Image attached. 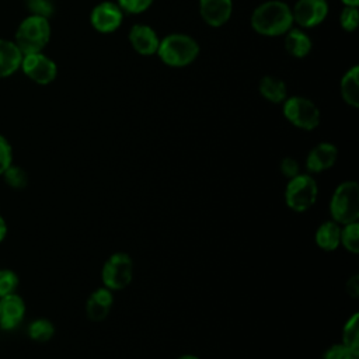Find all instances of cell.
I'll use <instances>...</instances> for the list:
<instances>
[{"mask_svg": "<svg viewBox=\"0 0 359 359\" xmlns=\"http://www.w3.org/2000/svg\"><path fill=\"white\" fill-rule=\"evenodd\" d=\"M25 302L15 293L0 297V328L4 331L14 330L25 317Z\"/></svg>", "mask_w": 359, "mask_h": 359, "instance_id": "obj_11", "label": "cell"}, {"mask_svg": "<svg viewBox=\"0 0 359 359\" xmlns=\"http://www.w3.org/2000/svg\"><path fill=\"white\" fill-rule=\"evenodd\" d=\"M314 240L318 248L324 251L337 250L339 247L341 240V226L334 220H327L321 223L316 230Z\"/></svg>", "mask_w": 359, "mask_h": 359, "instance_id": "obj_20", "label": "cell"}, {"mask_svg": "<svg viewBox=\"0 0 359 359\" xmlns=\"http://www.w3.org/2000/svg\"><path fill=\"white\" fill-rule=\"evenodd\" d=\"M231 13V0H199V14L209 27H223L230 20Z\"/></svg>", "mask_w": 359, "mask_h": 359, "instance_id": "obj_13", "label": "cell"}, {"mask_svg": "<svg viewBox=\"0 0 359 359\" xmlns=\"http://www.w3.org/2000/svg\"><path fill=\"white\" fill-rule=\"evenodd\" d=\"M339 91L345 104L351 105L352 108L359 107V66L358 65H353L351 69H348L344 73L339 83Z\"/></svg>", "mask_w": 359, "mask_h": 359, "instance_id": "obj_19", "label": "cell"}, {"mask_svg": "<svg viewBox=\"0 0 359 359\" xmlns=\"http://www.w3.org/2000/svg\"><path fill=\"white\" fill-rule=\"evenodd\" d=\"M327 0H297L292 7L293 22L299 28H313L320 25L328 15Z\"/></svg>", "mask_w": 359, "mask_h": 359, "instance_id": "obj_9", "label": "cell"}, {"mask_svg": "<svg viewBox=\"0 0 359 359\" xmlns=\"http://www.w3.org/2000/svg\"><path fill=\"white\" fill-rule=\"evenodd\" d=\"M339 24L341 28L346 32H353L358 28L359 24V11L358 7H349L344 6L341 14H339Z\"/></svg>", "mask_w": 359, "mask_h": 359, "instance_id": "obj_26", "label": "cell"}, {"mask_svg": "<svg viewBox=\"0 0 359 359\" xmlns=\"http://www.w3.org/2000/svg\"><path fill=\"white\" fill-rule=\"evenodd\" d=\"M1 177L4 178V182L11 188V189H24L28 185V172L15 164H11L3 174Z\"/></svg>", "mask_w": 359, "mask_h": 359, "instance_id": "obj_24", "label": "cell"}, {"mask_svg": "<svg viewBox=\"0 0 359 359\" xmlns=\"http://www.w3.org/2000/svg\"><path fill=\"white\" fill-rule=\"evenodd\" d=\"M7 231H8V227H7V223H6V219L0 215V243L6 238L7 236Z\"/></svg>", "mask_w": 359, "mask_h": 359, "instance_id": "obj_33", "label": "cell"}, {"mask_svg": "<svg viewBox=\"0 0 359 359\" xmlns=\"http://www.w3.org/2000/svg\"><path fill=\"white\" fill-rule=\"evenodd\" d=\"M338 158V149L330 142L316 144L306 157V168L309 172H321L331 168Z\"/></svg>", "mask_w": 359, "mask_h": 359, "instance_id": "obj_15", "label": "cell"}, {"mask_svg": "<svg viewBox=\"0 0 359 359\" xmlns=\"http://www.w3.org/2000/svg\"><path fill=\"white\" fill-rule=\"evenodd\" d=\"M18 283H20V279L17 272L8 268L0 269V297L15 293Z\"/></svg>", "mask_w": 359, "mask_h": 359, "instance_id": "obj_25", "label": "cell"}, {"mask_svg": "<svg viewBox=\"0 0 359 359\" xmlns=\"http://www.w3.org/2000/svg\"><path fill=\"white\" fill-rule=\"evenodd\" d=\"M279 168H280V172L287 178H293L296 177L297 174H300V165L297 163L296 158L293 157H285L280 160V164H279Z\"/></svg>", "mask_w": 359, "mask_h": 359, "instance_id": "obj_31", "label": "cell"}, {"mask_svg": "<svg viewBox=\"0 0 359 359\" xmlns=\"http://www.w3.org/2000/svg\"><path fill=\"white\" fill-rule=\"evenodd\" d=\"M344 3V6H349V7H358L359 6V0H341Z\"/></svg>", "mask_w": 359, "mask_h": 359, "instance_id": "obj_34", "label": "cell"}, {"mask_svg": "<svg viewBox=\"0 0 359 359\" xmlns=\"http://www.w3.org/2000/svg\"><path fill=\"white\" fill-rule=\"evenodd\" d=\"M342 344L359 353V314H352L342 328Z\"/></svg>", "mask_w": 359, "mask_h": 359, "instance_id": "obj_22", "label": "cell"}, {"mask_svg": "<svg viewBox=\"0 0 359 359\" xmlns=\"http://www.w3.org/2000/svg\"><path fill=\"white\" fill-rule=\"evenodd\" d=\"M50 39V24L46 17L31 14L25 17L17 31L14 43L22 55L42 52Z\"/></svg>", "mask_w": 359, "mask_h": 359, "instance_id": "obj_3", "label": "cell"}, {"mask_svg": "<svg viewBox=\"0 0 359 359\" xmlns=\"http://www.w3.org/2000/svg\"><path fill=\"white\" fill-rule=\"evenodd\" d=\"M252 29L262 36H282L293 27L292 8L280 0H266L251 14Z\"/></svg>", "mask_w": 359, "mask_h": 359, "instance_id": "obj_1", "label": "cell"}, {"mask_svg": "<svg viewBox=\"0 0 359 359\" xmlns=\"http://www.w3.org/2000/svg\"><path fill=\"white\" fill-rule=\"evenodd\" d=\"M133 278V261L126 252H114L104 262L101 269V280L105 287L112 292L125 289Z\"/></svg>", "mask_w": 359, "mask_h": 359, "instance_id": "obj_7", "label": "cell"}, {"mask_svg": "<svg viewBox=\"0 0 359 359\" xmlns=\"http://www.w3.org/2000/svg\"><path fill=\"white\" fill-rule=\"evenodd\" d=\"M22 60V53L14 41L0 39V79L15 73Z\"/></svg>", "mask_w": 359, "mask_h": 359, "instance_id": "obj_17", "label": "cell"}, {"mask_svg": "<svg viewBox=\"0 0 359 359\" xmlns=\"http://www.w3.org/2000/svg\"><path fill=\"white\" fill-rule=\"evenodd\" d=\"M283 36H285L283 39L285 49L290 56L296 59H303L311 52L313 41L304 32V29L299 27H292Z\"/></svg>", "mask_w": 359, "mask_h": 359, "instance_id": "obj_16", "label": "cell"}, {"mask_svg": "<svg viewBox=\"0 0 359 359\" xmlns=\"http://www.w3.org/2000/svg\"><path fill=\"white\" fill-rule=\"evenodd\" d=\"M318 187L310 174H297L290 178L285 188L286 206L297 213L309 210L317 201Z\"/></svg>", "mask_w": 359, "mask_h": 359, "instance_id": "obj_5", "label": "cell"}, {"mask_svg": "<svg viewBox=\"0 0 359 359\" xmlns=\"http://www.w3.org/2000/svg\"><path fill=\"white\" fill-rule=\"evenodd\" d=\"M55 335V325L45 317L35 318L28 325V337L35 342H48Z\"/></svg>", "mask_w": 359, "mask_h": 359, "instance_id": "obj_21", "label": "cell"}, {"mask_svg": "<svg viewBox=\"0 0 359 359\" xmlns=\"http://www.w3.org/2000/svg\"><path fill=\"white\" fill-rule=\"evenodd\" d=\"M128 39L133 50L142 56L154 55L160 43L157 32L147 24H135L129 31Z\"/></svg>", "mask_w": 359, "mask_h": 359, "instance_id": "obj_12", "label": "cell"}, {"mask_svg": "<svg viewBox=\"0 0 359 359\" xmlns=\"http://www.w3.org/2000/svg\"><path fill=\"white\" fill-rule=\"evenodd\" d=\"M154 0H116V4L128 14H140L146 11Z\"/></svg>", "mask_w": 359, "mask_h": 359, "instance_id": "obj_28", "label": "cell"}, {"mask_svg": "<svg viewBox=\"0 0 359 359\" xmlns=\"http://www.w3.org/2000/svg\"><path fill=\"white\" fill-rule=\"evenodd\" d=\"M27 6L31 10V14L35 15H42L48 18L53 13L52 0H28Z\"/></svg>", "mask_w": 359, "mask_h": 359, "instance_id": "obj_30", "label": "cell"}, {"mask_svg": "<svg viewBox=\"0 0 359 359\" xmlns=\"http://www.w3.org/2000/svg\"><path fill=\"white\" fill-rule=\"evenodd\" d=\"M114 304V292L102 286L95 289L86 300V316L93 323L104 321Z\"/></svg>", "mask_w": 359, "mask_h": 359, "instance_id": "obj_14", "label": "cell"}, {"mask_svg": "<svg viewBox=\"0 0 359 359\" xmlns=\"http://www.w3.org/2000/svg\"><path fill=\"white\" fill-rule=\"evenodd\" d=\"M20 67L28 79L38 84H49L57 76L56 63L42 52L22 55Z\"/></svg>", "mask_w": 359, "mask_h": 359, "instance_id": "obj_8", "label": "cell"}, {"mask_svg": "<svg viewBox=\"0 0 359 359\" xmlns=\"http://www.w3.org/2000/svg\"><path fill=\"white\" fill-rule=\"evenodd\" d=\"M123 21V11L116 1H101L90 13V24L101 34L116 31Z\"/></svg>", "mask_w": 359, "mask_h": 359, "instance_id": "obj_10", "label": "cell"}, {"mask_svg": "<svg viewBox=\"0 0 359 359\" xmlns=\"http://www.w3.org/2000/svg\"><path fill=\"white\" fill-rule=\"evenodd\" d=\"M177 359H199L198 356H195V355H191V353H187V355H182V356H180V358H177Z\"/></svg>", "mask_w": 359, "mask_h": 359, "instance_id": "obj_35", "label": "cell"}, {"mask_svg": "<svg viewBox=\"0 0 359 359\" xmlns=\"http://www.w3.org/2000/svg\"><path fill=\"white\" fill-rule=\"evenodd\" d=\"M330 215L339 226L359 219V185L356 181L341 182L330 201Z\"/></svg>", "mask_w": 359, "mask_h": 359, "instance_id": "obj_4", "label": "cell"}, {"mask_svg": "<svg viewBox=\"0 0 359 359\" xmlns=\"http://www.w3.org/2000/svg\"><path fill=\"white\" fill-rule=\"evenodd\" d=\"M339 245H342L346 251L352 254L359 252V223H348L341 227V240Z\"/></svg>", "mask_w": 359, "mask_h": 359, "instance_id": "obj_23", "label": "cell"}, {"mask_svg": "<svg viewBox=\"0 0 359 359\" xmlns=\"http://www.w3.org/2000/svg\"><path fill=\"white\" fill-rule=\"evenodd\" d=\"M13 164V147L6 136L0 133V175Z\"/></svg>", "mask_w": 359, "mask_h": 359, "instance_id": "obj_29", "label": "cell"}, {"mask_svg": "<svg viewBox=\"0 0 359 359\" xmlns=\"http://www.w3.org/2000/svg\"><path fill=\"white\" fill-rule=\"evenodd\" d=\"M353 359H359V358H353Z\"/></svg>", "mask_w": 359, "mask_h": 359, "instance_id": "obj_36", "label": "cell"}, {"mask_svg": "<svg viewBox=\"0 0 359 359\" xmlns=\"http://www.w3.org/2000/svg\"><path fill=\"white\" fill-rule=\"evenodd\" d=\"M353 358H359V353L351 351L342 342L331 345L323 353V359H353Z\"/></svg>", "mask_w": 359, "mask_h": 359, "instance_id": "obj_27", "label": "cell"}, {"mask_svg": "<svg viewBox=\"0 0 359 359\" xmlns=\"http://www.w3.org/2000/svg\"><path fill=\"white\" fill-rule=\"evenodd\" d=\"M258 91L266 101L272 104H282L289 97L286 83L273 74H266L259 80Z\"/></svg>", "mask_w": 359, "mask_h": 359, "instance_id": "obj_18", "label": "cell"}, {"mask_svg": "<svg viewBox=\"0 0 359 359\" xmlns=\"http://www.w3.org/2000/svg\"><path fill=\"white\" fill-rule=\"evenodd\" d=\"M156 53L170 67H185L198 57L199 45L191 35L174 32L160 38Z\"/></svg>", "mask_w": 359, "mask_h": 359, "instance_id": "obj_2", "label": "cell"}, {"mask_svg": "<svg viewBox=\"0 0 359 359\" xmlns=\"http://www.w3.org/2000/svg\"><path fill=\"white\" fill-rule=\"evenodd\" d=\"M346 292L353 299H356L359 296V278H358V275H353L351 279H348Z\"/></svg>", "mask_w": 359, "mask_h": 359, "instance_id": "obj_32", "label": "cell"}, {"mask_svg": "<svg viewBox=\"0 0 359 359\" xmlns=\"http://www.w3.org/2000/svg\"><path fill=\"white\" fill-rule=\"evenodd\" d=\"M283 116L293 126L303 130H313L320 125L321 114L318 107L307 97L292 95L282 102Z\"/></svg>", "mask_w": 359, "mask_h": 359, "instance_id": "obj_6", "label": "cell"}]
</instances>
